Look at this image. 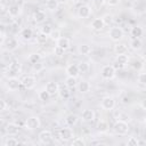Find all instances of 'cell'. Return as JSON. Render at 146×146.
I'll use <instances>...</instances> for the list:
<instances>
[{
	"mask_svg": "<svg viewBox=\"0 0 146 146\" xmlns=\"http://www.w3.org/2000/svg\"><path fill=\"white\" fill-rule=\"evenodd\" d=\"M129 124H128V122H125V121H123V120H117L115 123H114V125H113V130H114V132L116 133V135H119V136H124V135H127L128 133V131H129Z\"/></svg>",
	"mask_w": 146,
	"mask_h": 146,
	"instance_id": "cell-1",
	"label": "cell"
},
{
	"mask_svg": "<svg viewBox=\"0 0 146 146\" xmlns=\"http://www.w3.org/2000/svg\"><path fill=\"white\" fill-rule=\"evenodd\" d=\"M108 36H110V39L112 41L117 42L123 38V30L121 27H119V26H113L108 31Z\"/></svg>",
	"mask_w": 146,
	"mask_h": 146,
	"instance_id": "cell-2",
	"label": "cell"
},
{
	"mask_svg": "<svg viewBox=\"0 0 146 146\" xmlns=\"http://www.w3.org/2000/svg\"><path fill=\"white\" fill-rule=\"evenodd\" d=\"M41 125V121H40V117L39 116H30L27 117V120L25 121V128L27 130H35L38 128H40Z\"/></svg>",
	"mask_w": 146,
	"mask_h": 146,
	"instance_id": "cell-3",
	"label": "cell"
},
{
	"mask_svg": "<svg viewBox=\"0 0 146 146\" xmlns=\"http://www.w3.org/2000/svg\"><path fill=\"white\" fill-rule=\"evenodd\" d=\"M116 74V70L113 65H105L102 68V78L105 80H112Z\"/></svg>",
	"mask_w": 146,
	"mask_h": 146,
	"instance_id": "cell-4",
	"label": "cell"
},
{
	"mask_svg": "<svg viewBox=\"0 0 146 146\" xmlns=\"http://www.w3.org/2000/svg\"><path fill=\"white\" fill-rule=\"evenodd\" d=\"M100 106L106 111H112L115 107V100L111 96H105L100 102Z\"/></svg>",
	"mask_w": 146,
	"mask_h": 146,
	"instance_id": "cell-5",
	"label": "cell"
},
{
	"mask_svg": "<svg viewBox=\"0 0 146 146\" xmlns=\"http://www.w3.org/2000/svg\"><path fill=\"white\" fill-rule=\"evenodd\" d=\"M6 86H7V88H8L9 90L15 91V90L19 89V87L22 86V81H21L18 78H16V76H11V78H9V79L7 80Z\"/></svg>",
	"mask_w": 146,
	"mask_h": 146,
	"instance_id": "cell-6",
	"label": "cell"
},
{
	"mask_svg": "<svg viewBox=\"0 0 146 146\" xmlns=\"http://www.w3.org/2000/svg\"><path fill=\"white\" fill-rule=\"evenodd\" d=\"M19 72H21V64H19L17 60H13V62L9 64L8 70H7L8 75H10L9 78L16 76L17 74H19Z\"/></svg>",
	"mask_w": 146,
	"mask_h": 146,
	"instance_id": "cell-7",
	"label": "cell"
},
{
	"mask_svg": "<svg viewBox=\"0 0 146 146\" xmlns=\"http://www.w3.org/2000/svg\"><path fill=\"white\" fill-rule=\"evenodd\" d=\"M22 84L26 88V89H32L34 88L35 83H36V79L33 76V75H25L22 80Z\"/></svg>",
	"mask_w": 146,
	"mask_h": 146,
	"instance_id": "cell-8",
	"label": "cell"
},
{
	"mask_svg": "<svg viewBox=\"0 0 146 146\" xmlns=\"http://www.w3.org/2000/svg\"><path fill=\"white\" fill-rule=\"evenodd\" d=\"M46 91L50 95V96H55L58 94V89H59V84L57 82H54V81H50V82H47L46 87H44Z\"/></svg>",
	"mask_w": 146,
	"mask_h": 146,
	"instance_id": "cell-9",
	"label": "cell"
},
{
	"mask_svg": "<svg viewBox=\"0 0 146 146\" xmlns=\"http://www.w3.org/2000/svg\"><path fill=\"white\" fill-rule=\"evenodd\" d=\"M91 15V8L88 5H82L78 9V16L80 18H88Z\"/></svg>",
	"mask_w": 146,
	"mask_h": 146,
	"instance_id": "cell-10",
	"label": "cell"
},
{
	"mask_svg": "<svg viewBox=\"0 0 146 146\" xmlns=\"http://www.w3.org/2000/svg\"><path fill=\"white\" fill-rule=\"evenodd\" d=\"M59 137L62 140L67 141V140H71L74 137V135H73V131L71 128H63L59 130Z\"/></svg>",
	"mask_w": 146,
	"mask_h": 146,
	"instance_id": "cell-11",
	"label": "cell"
},
{
	"mask_svg": "<svg viewBox=\"0 0 146 146\" xmlns=\"http://www.w3.org/2000/svg\"><path fill=\"white\" fill-rule=\"evenodd\" d=\"M39 140L42 144H49L52 140V133L50 130H42L39 133Z\"/></svg>",
	"mask_w": 146,
	"mask_h": 146,
	"instance_id": "cell-12",
	"label": "cell"
},
{
	"mask_svg": "<svg viewBox=\"0 0 146 146\" xmlns=\"http://www.w3.org/2000/svg\"><path fill=\"white\" fill-rule=\"evenodd\" d=\"M81 119L84 122H91V121L95 120V112L92 110H90V108L83 110L82 113H81Z\"/></svg>",
	"mask_w": 146,
	"mask_h": 146,
	"instance_id": "cell-13",
	"label": "cell"
},
{
	"mask_svg": "<svg viewBox=\"0 0 146 146\" xmlns=\"http://www.w3.org/2000/svg\"><path fill=\"white\" fill-rule=\"evenodd\" d=\"M129 63V57L125 55V54H120V55H116V58H115V64H117L119 67H124L127 66Z\"/></svg>",
	"mask_w": 146,
	"mask_h": 146,
	"instance_id": "cell-14",
	"label": "cell"
},
{
	"mask_svg": "<svg viewBox=\"0 0 146 146\" xmlns=\"http://www.w3.org/2000/svg\"><path fill=\"white\" fill-rule=\"evenodd\" d=\"M66 74H67V76L78 78L79 74H80V71H79L78 65H76V64H70V65L66 67Z\"/></svg>",
	"mask_w": 146,
	"mask_h": 146,
	"instance_id": "cell-15",
	"label": "cell"
},
{
	"mask_svg": "<svg viewBox=\"0 0 146 146\" xmlns=\"http://www.w3.org/2000/svg\"><path fill=\"white\" fill-rule=\"evenodd\" d=\"M90 27H91L92 30H95V31H102V30L105 27V24H104L103 18H102V17H99V18H95V19L91 22Z\"/></svg>",
	"mask_w": 146,
	"mask_h": 146,
	"instance_id": "cell-16",
	"label": "cell"
},
{
	"mask_svg": "<svg viewBox=\"0 0 146 146\" xmlns=\"http://www.w3.org/2000/svg\"><path fill=\"white\" fill-rule=\"evenodd\" d=\"M22 13V8L19 5H10L8 8V15L10 17H17Z\"/></svg>",
	"mask_w": 146,
	"mask_h": 146,
	"instance_id": "cell-17",
	"label": "cell"
},
{
	"mask_svg": "<svg viewBox=\"0 0 146 146\" xmlns=\"http://www.w3.org/2000/svg\"><path fill=\"white\" fill-rule=\"evenodd\" d=\"M76 87H78V89H79V91H80L81 94H87V92H89L90 89H91L90 83H89L88 81H86V80H82V81L78 82Z\"/></svg>",
	"mask_w": 146,
	"mask_h": 146,
	"instance_id": "cell-18",
	"label": "cell"
},
{
	"mask_svg": "<svg viewBox=\"0 0 146 146\" xmlns=\"http://www.w3.org/2000/svg\"><path fill=\"white\" fill-rule=\"evenodd\" d=\"M70 44H71L70 40L67 38H65V36H60L58 40H56V46L62 48L63 50H67L70 48Z\"/></svg>",
	"mask_w": 146,
	"mask_h": 146,
	"instance_id": "cell-19",
	"label": "cell"
},
{
	"mask_svg": "<svg viewBox=\"0 0 146 146\" xmlns=\"http://www.w3.org/2000/svg\"><path fill=\"white\" fill-rule=\"evenodd\" d=\"M19 131V125L14 123V122H10L6 125V132L10 136H14V135H17Z\"/></svg>",
	"mask_w": 146,
	"mask_h": 146,
	"instance_id": "cell-20",
	"label": "cell"
},
{
	"mask_svg": "<svg viewBox=\"0 0 146 146\" xmlns=\"http://www.w3.org/2000/svg\"><path fill=\"white\" fill-rule=\"evenodd\" d=\"M46 18H47V14L43 10H36L33 14V19L35 23H43L46 21Z\"/></svg>",
	"mask_w": 146,
	"mask_h": 146,
	"instance_id": "cell-21",
	"label": "cell"
},
{
	"mask_svg": "<svg viewBox=\"0 0 146 146\" xmlns=\"http://www.w3.org/2000/svg\"><path fill=\"white\" fill-rule=\"evenodd\" d=\"M6 48H7V50H9V51L16 50V49L18 48V41H17L15 38H10V39L7 40V42H6Z\"/></svg>",
	"mask_w": 146,
	"mask_h": 146,
	"instance_id": "cell-22",
	"label": "cell"
},
{
	"mask_svg": "<svg viewBox=\"0 0 146 146\" xmlns=\"http://www.w3.org/2000/svg\"><path fill=\"white\" fill-rule=\"evenodd\" d=\"M78 51L80 55H83V56H87L91 52V47L87 43H81L79 47H78Z\"/></svg>",
	"mask_w": 146,
	"mask_h": 146,
	"instance_id": "cell-23",
	"label": "cell"
},
{
	"mask_svg": "<svg viewBox=\"0 0 146 146\" xmlns=\"http://www.w3.org/2000/svg\"><path fill=\"white\" fill-rule=\"evenodd\" d=\"M130 47L133 49V50H139L141 49L143 47V41L140 38H133L131 41H130Z\"/></svg>",
	"mask_w": 146,
	"mask_h": 146,
	"instance_id": "cell-24",
	"label": "cell"
},
{
	"mask_svg": "<svg viewBox=\"0 0 146 146\" xmlns=\"http://www.w3.org/2000/svg\"><path fill=\"white\" fill-rule=\"evenodd\" d=\"M65 122H66V124H67L68 127L75 125L76 122H78V116H76V114H73V113L68 114V115L65 117Z\"/></svg>",
	"mask_w": 146,
	"mask_h": 146,
	"instance_id": "cell-25",
	"label": "cell"
},
{
	"mask_svg": "<svg viewBox=\"0 0 146 146\" xmlns=\"http://www.w3.org/2000/svg\"><path fill=\"white\" fill-rule=\"evenodd\" d=\"M21 36H22L24 40H31L32 36H33V31H32V29H30V27L23 29L22 32H21Z\"/></svg>",
	"mask_w": 146,
	"mask_h": 146,
	"instance_id": "cell-26",
	"label": "cell"
},
{
	"mask_svg": "<svg viewBox=\"0 0 146 146\" xmlns=\"http://www.w3.org/2000/svg\"><path fill=\"white\" fill-rule=\"evenodd\" d=\"M114 51H115L116 55H120V54H127V51H128V47H127V44H124V43H117V44L114 46Z\"/></svg>",
	"mask_w": 146,
	"mask_h": 146,
	"instance_id": "cell-27",
	"label": "cell"
},
{
	"mask_svg": "<svg viewBox=\"0 0 146 146\" xmlns=\"http://www.w3.org/2000/svg\"><path fill=\"white\" fill-rule=\"evenodd\" d=\"M58 6H59V3L57 0H48L46 3V7L49 11H56L58 9Z\"/></svg>",
	"mask_w": 146,
	"mask_h": 146,
	"instance_id": "cell-28",
	"label": "cell"
},
{
	"mask_svg": "<svg viewBox=\"0 0 146 146\" xmlns=\"http://www.w3.org/2000/svg\"><path fill=\"white\" fill-rule=\"evenodd\" d=\"M130 33H131V36H133V38H140V36L143 35L144 31H143L141 26H138V25H137V26H133V27L131 29Z\"/></svg>",
	"mask_w": 146,
	"mask_h": 146,
	"instance_id": "cell-29",
	"label": "cell"
},
{
	"mask_svg": "<svg viewBox=\"0 0 146 146\" xmlns=\"http://www.w3.org/2000/svg\"><path fill=\"white\" fill-rule=\"evenodd\" d=\"M58 95H59V97L62 98V99H67L68 97H70V90H68V88L65 86V87H59V89H58Z\"/></svg>",
	"mask_w": 146,
	"mask_h": 146,
	"instance_id": "cell-30",
	"label": "cell"
},
{
	"mask_svg": "<svg viewBox=\"0 0 146 146\" xmlns=\"http://www.w3.org/2000/svg\"><path fill=\"white\" fill-rule=\"evenodd\" d=\"M27 60H29L31 64H35V63H38V62L41 60V55L38 54V52H32V54L29 55Z\"/></svg>",
	"mask_w": 146,
	"mask_h": 146,
	"instance_id": "cell-31",
	"label": "cell"
},
{
	"mask_svg": "<svg viewBox=\"0 0 146 146\" xmlns=\"http://www.w3.org/2000/svg\"><path fill=\"white\" fill-rule=\"evenodd\" d=\"M108 123L105 121V120H100L99 122H98V124H97V130L99 131V132H106L107 130H108Z\"/></svg>",
	"mask_w": 146,
	"mask_h": 146,
	"instance_id": "cell-32",
	"label": "cell"
},
{
	"mask_svg": "<svg viewBox=\"0 0 146 146\" xmlns=\"http://www.w3.org/2000/svg\"><path fill=\"white\" fill-rule=\"evenodd\" d=\"M65 84L67 88H75L76 84H78V81H76V78H73V76H67L66 80H65Z\"/></svg>",
	"mask_w": 146,
	"mask_h": 146,
	"instance_id": "cell-33",
	"label": "cell"
},
{
	"mask_svg": "<svg viewBox=\"0 0 146 146\" xmlns=\"http://www.w3.org/2000/svg\"><path fill=\"white\" fill-rule=\"evenodd\" d=\"M38 97H39L40 100H42V102H47V100H49V98H50L51 96L46 91V89H42V90H40V91L38 92Z\"/></svg>",
	"mask_w": 146,
	"mask_h": 146,
	"instance_id": "cell-34",
	"label": "cell"
},
{
	"mask_svg": "<svg viewBox=\"0 0 146 146\" xmlns=\"http://www.w3.org/2000/svg\"><path fill=\"white\" fill-rule=\"evenodd\" d=\"M78 67H79L80 73H87L89 71V68H90V66H89V64L87 62H81L80 64H78Z\"/></svg>",
	"mask_w": 146,
	"mask_h": 146,
	"instance_id": "cell-35",
	"label": "cell"
},
{
	"mask_svg": "<svg viewBox=\"0 0 146 146\" xmlns=\"http://www.w3.org/2000/svg\"><path fill=\"white\" fill-rule=\"evenodd\" d=\"M51 31H52V27H51L50 24H43V25L41 26V33H43V34H46V35H48V36L50 35Z\"/></svg>",
	"mask_w": 146,
	"mask_h": 146,
	"instance_id": "cell-36",
	"label": "cell"
},
{
	"mask_svg": "<svg viewBox=\"0 0 146 146\" xmlns=\"http://www.w3.org/2000/svg\"><path fill=\"white\" fill-rule=\"evenodd\" d=\"M84 145H86V141L82 137H78L72 140V146H84Z\"/></svg>",
	"mask_w": 146,
	"mask_h": 146,
	"instance_id": "cell-37",
	"label": "cell"
},
{
	"mask_svg": "<svg viewBox=\"0 0 146 146\" xmlns=\"http://www.w3.org/2000/svg\"><path fill=\"white\" fill-rule=\"evenodd\" d=\"M44 68V65L41 63V60L40 62H38V63H35V64H32V70L34 71V72H41L42 70Z\"/></svg>",
	"mask_w": 146,
	"mask_h": 146,
	"instance_id": "cell-38",
	"label": "cell"
},
{
	"mask_svg": "<svg viewBox=\"0 0 146 146\" xmlns=\"http://www.w3.org/2000/svg\"><path fill=\"white\" fill-rule=\"evenodd\" d=\"M137 81H138L139 84L144 86V84L146 83V74H145L144 72H140V73L138 74V76H137Z\"/></svg>",
	"mask_w": 146,
	"mask_h": 146,
	"instance_id": "cell-39",
	"label": "cell"
},
{
	"mask_svg": "<svg viewBox=\"0 0 146 146\" xmlns=\"http://www.w3.org/2000/svg\"><path fill=\"white\" fill-rule=\"evenodd\" d=\"M17 144H18V140L15 139V138H13V137L7 138L6 141H5V145L6 146H14V145H17Z\"/></svg>",
	"mask_w": 146,
	"mask_h": 146,
	"instance_id": "cell-40",
	"label": "cell"
},
{
	"mask_svg": "<svg viewBox=\"0 0 146 146\" xmlns=\"http://www.w3.org/2000/svg\"><path fill=\"white\" fill-rule=\"evenodd\" d=\"M102 18H103V21H104V24H105V25H110V24L113 22V16H112L111 14H106V15H105V16H103Z\"/></svg>",
	"mask_w": 146,
	"mask_h": 146,
	"instance_id": "cell-41",
	"label": "cell"
},
{
	"mask_svg": "<svg viewBox=\"0 0 146 146\" xmlns=\"http://www.w3.org/2000/svg\"><path fill=\"white\" fill-rule=\"evenodd\" d=\"M48 35H46V34H43V33H40L39 35H38V38H36V41L39 42V43H46V41L48 40Z\"/></svg>",
	"mask_w": 146,
	"mask_h": 146,
	"instance_id": "cell-42",
	"label": "cell"
},
{
	"mask_svg": "<svg viewBox=\"0 0 146 146\" xmlns=\"http://www.w3.org/2000/svg\"><path fill=\"white\" fill-rule=\"evenodd\" d=\"M127 145L128 146H138V138L136 137H130L127 141Z\"/></svg>",
	"mask_w": 146,
	"mask_h": 146,
	"instance_id": "cell-43",
	"label": "cell"
},
{
	"mask_svg": "<svg viewBox=\"0 0 146 146\" xmlns=\"http://www.w3.org/2000/svg\"><path fill=\"white\" fill-rule=\"evenodd\" d=\"M49 36H50V38H51V39H52V40H58V39H59V38H60V32H59V31H58V30H55V31H54V30H52V31H51V33H50V35H49Z\"/></svg>",
	"mask_w": 146,
	"mask_h": 146,
	"instance_id": "cell-44",
	"label": "cell"
},
{
	"mask_svg": "<svg viewBox=\"0 0 146 146\" xmlns=\"http://www.w3.org/2000/svg\"><path fill=\"white\" fill-rule=\"evenodd\" d=\"M64 51H65V50H63L62 48H59V47H57V46H56L55 49H54V54H55L56 56H58V57H60V56L64 54Z\"/></svg>",
	"mask_w": 146,
	"mask_h": 146,
	"instance_id": "cell-45",
	"label": "cell"
},
{
	"mask_svg": "<svg viewBox=\"0 0 146 146\" xmlns=\"http://www.w3.org/2000/svg\"><path fill=\"white\" fill-rule=\"evenodd\" d=\"M132 67H133L135 70H140V68L143 67V63H141L140 60H135V62L132 63Z\"/></svg>",
	"mask_w": 146,
	"mask_h": 146,
	"instance_id": "cell-46",
	"label": "cell"
},
{
	"mask_svg": "<svg viewBox=\"0 0 146 146\" xmlns=\"http://www.w3.org/2000/svg\"><path fill=\"white\" fill-rule=\"evenodd\" d=\"M120 2H121V0H106V3H107L108 6H112V7L117 6Z\"/></svg>",
	"mask_w": 146,
	"mask_h": 146,
	"instance_id": "cell-47",
	"label": "cell"
},
{
	"mask_svg": "<svg viewBox=\"0 0 146 146\" xmlns=\"http://www.w3.org/2000/svg\"><path fill=\"white\" fill-rule=\"evenodd\" d=\"M6 108H7V103H6L3 99H1V98H0V112L5 111Z\"/></svg>",
	"mask_w": 146,
	"mask_h": 146,
	"instance_id": "cell-48",
	"label": "cell"
},
{
	"mask_svg": "<svg viewBox=\"0 0 146 146\" xmlns=\"http://www.w3.org/2000/svg\"><path fill=\"white\" fill-rule=\"evenodd\" d=\"M58 1V3H66L68 0H57Z\"/></svg>",
	"mask_w": 146,
	"mask_h": 146,
	"instance_id": "cell-49",
	"label": "cell"
},
{
	"mask_svg": "<svg viewBox=\"0 0 146 146\" xmlns=\"http://www.w3.org/2000/svg\"><path fill=\"white\" fill-rule=\"evenodd\" d=\"M3 11V5L0 2V13H2Z\"/></svg>",
	"mask_w": 146,
	"mask_h": 146,
	"instance_id": "cell-50",
	"label": "cell"
},
{
	"mask_svg": "<svg viewBox=\"0 0 146 146\" xmlns=\"http://www.w3.org/2000/svg\"><path fill=\"white\" fill-rule=\"evenodd\" d=\"M1 35H2V32H1V31H0V38H1Z\"/></svg>",
	"mask_w": 146,
	"mask_h": 146,
	"instance_id": "cell-51",
	"label": "cell"
}]
</instances>
